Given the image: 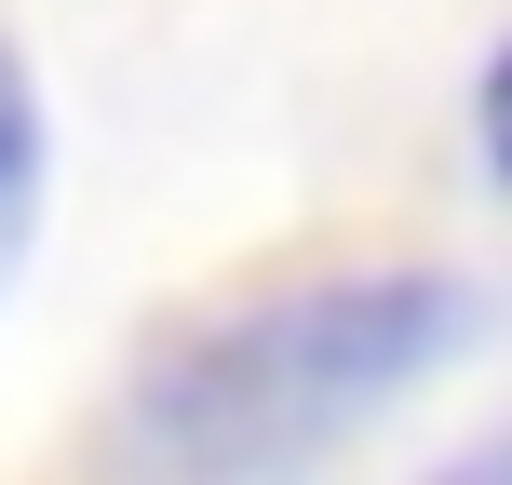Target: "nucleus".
<instances>
[{
    "instance_id": "7ed1b4c3",
    "label": "nucleus",
    "mask_w": 512,
    "mask_h": 485,
    "mask_svg": "<svg viewBox=\"0 0 512 485\" xmlns=\"http://www.w3.org/2000/svg\"><path fill=\"white\" fill-rule=\"evenodd\" d=\"M472 149H486V176L512 189V41L486 54V81H472Z\"/></svg>"
},
{
    "instance_id": "f257e3e1",
    "label": "nucleus",
    "mask_w": 512,
    "mask_h": 485,
    "mask_svg": "<svg viewBox=\"0 0 512 485\" xmlns=\"http://www.w3.org/2000/svg\"><path fill=\"white\" fill-rule=\"evenodd\" d=\"M459 324H472V297L432 256H324V270L230 283V297H189L135 337L95 445L162 485L297 472L324 445H351L378 405H405L459 351Z\"/></svg>"
},
{
    "instance_id": "f03ea898",
    "label": "nucleus",
    "mask_w": 512,
    "mask_h": 485,
    "mask_svg": "<svg viewBox=\"0 0 512 485\" xmlns=\"http://www.w3.org/2000/svg\"><path fill=\"white\" fill-rule=\"evenodd\" d=\"M41 216H54V108H41L27 41L0 27V297H14L27 256H41Z\"/></svg>"
}]
</instances>
